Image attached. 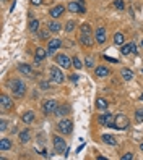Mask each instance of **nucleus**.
<instances>
[{
	"label": "nucleus",
	"mask_w": 143,
	"mask_h": 160,
	"mask_svg": "<svg viewBox=\"0 0 143 160\" xmlns=\"http://www.w3.org/2000/svg\"><path fill=\"white\" fill-rule=\"evenodd\" d=\"M10 87H12V92L15 94L16 97H23L25 92H26V86L21 79H12L10 81Z\"/></svg>",
	"instance_id": "nucleus-1"
},
{
	"label": "nucleus",
	"mask_w": 143,
	"mask_h": 160,
	"mask_svg": "<svg viewBox=\"0 0 143 160\" xmlns=\"http://www.w3.org/2000/svg\"><path fill=\"white\" fill-rule=\"evenodd\" d=\"M57 131L62 134H70L72 131H73V123H72V120H68V118L60 120L59 125H57Z\"/></svg>",
	"instance_id": "nucleus-2"
},
{
	"label": "nucleus",
	"mask_w": 143,
	"mask_h": 160,
	"mask_svg": "<svg viewBox=\"0 0 143 160\" xmlns=\"http://www.w3.org/2000/svg\"><path fill=\"white\" fill-rule=\"evenodd\" d=\"M99 123H101L103 126H107V128L116 129V115H112V113H104V115L99 116Z\"/></svg>",
	"instance_id": "nucleus-3"
},
{
	"label": "nucleus",
	"mask_w": 143,
	"mask_h": 160,
	"mask_svg": "<svg viewBox=\"0 0 143 160\" xmlns=\"http://www.w3.org/2000/svg\"><path fill=\"white\" fill-rule=\"evenodd\" d=\"M57 107H59V105H57V100L47 99V100H44V104H42V110H44L46 115H51V113H55Z\"/></svg>",
	"instance_id": "nucleus-4"
},
{
	"label": "nucleus",
	"mask_w": 143,
	"mask_h": 160,
	"mask_svg": "<svg viewBox=\"0 0 143 160\" xmlns=\"http://www.w3.org/2000/svg\"><path fill=\"white\" fill-rule=\"evenodd\" d=\"M54 147H55L57 154H62L63 155L67 152V144H65V141H63L60 136H54Z\"/></svg>",
	"instance_id": "nucleus-5"
},
{
	"label": "nucleus",
	"mask_w": 143,
	"mask_h": 160,
	"mask_svg": "<svg viewBox=\"0 0 143 160\" xmlns=\"http://www.w3.org/2000/svg\"><path fill=\"white\" fill-rule=\"evenodd\" d=\"M128 126H130V121H128L125 115L122 113L116 115V129H127Z\"/></svg>",
	"instance_id": "nucleus-6"
},
{
	"label": "nucleus",
	"mask_w": 143,
	"mask_h": 160,
	"mask_svg": "<svg viewBox=\"0 0 143 160\" xmlns=\"http://www.w3.org/2000/svg\"><path fill=\"white\" fill-rule=\"evenodd\" d=\"M51 79H52L54 83H57V84H62L63 79H65V76H63V73L60 71V68L51 67Z\"/></svg>",
	"instance_id": "nucleus-7"
},
{
	"label": "nucleus",
	"mask_w": 143,
	"mask_h": 160,
	"mask_svg": "<svg viewBox=\"0 0 143 160\" xmlns=\"http://www.w3.org/2000/svg\"><path fill=\"white\" fill-rule=\"evenodd\" d=\"M55 63L59 65L60 68H63V70H67L68 67H72V60L65 55V54H60V55H57L55 57Z\"/></svg>",
	"instance_id": "nucleus-8"
},
{
	"label": "nucleus",
	"mask_w": 143,
	"mask_h": 160,
	"mask_svg": "<svg viewBox=\"0 0 143 160\" xmlns=\"http://www.w3.org/2000/svg\"><path fill=\"white\" fill-rule=\"evenodd\" d=\"M60 45H62V41L60 39H51L49 41V44H47V54H54L57 49H60Z\"/></svg>",
	"instance_id": "nucleus-9"
},
{
	"label": "nucleus",
	"mask_w": 143,
	"mask_h": 160,
	"mask_svg": "<svg viewBox=\"0 0 143 160\" xmlns=\"http://www.w3.org/2000/svg\"><path fill=\"white\" fill-rule=\"evenodd\" d=\"M120 54L122 55H130V54H137V47H135L133 42H128V44H124L122 49H120Z\"/></svg>",
	"instance_id": "nucleus-10"
},
{
	"label": "nucleus",
	"mask_w": 143,
	"mask_h": 160,
	"mask_svg": "<svg viewBox=\"0 0 143 160\" xmlns=\"http://www.w3.org/2000/svg\"><path fill=\"white\" fill-rule=\"evenodd\" d=\"M68 11H72V13H86V8H85V5H80L78 2H70L68 3Z\"/></svg>",
	"instance_id": "nucleus-11"
},
{
	"label": "nucleus",
	"mask_w": 143,
	"mask_h": 160,
	"mask_svg": "<svg viewBox=\"0 0 143 160\" xmlns=\"http://www.w3.org/2000/svg\"><path fill=\"white\" fill-rule=\"evenodd\" d=\"M0 105H2V108H5V110H10L12 105H13V102H12V99L7 96V94H2V96H0Z\"/></svg>",
	"instance_id": "nucleus-12"
},
{
	"label": "nucleus",
	"mask_w": 143,
	"mask_h": 160,
	"mask_svg": "<svg viewBox=\"0 0 143 160\" xmlns=\"http://www.w3.org/2000/svg\"><path fill=\"white\" fill-rule=\"evenodd\" d=\"M95 37H96V42H98V44H104V42H106V29H104L103 26H99V28L96 29Z\"/></svg>",
	"instance_id": "nucleus-13"
},
{
	"label": "nucleus",
	"mask_w": 143,
	"mask_h": 160,
	"mask_svg": "<svg viewBox=\"0 0 143 160\" xmlns=\"http://www.w3.org/2000/svg\"><path fill=\"white\" fill-rule=\"evenodd\" d=\"M46 55H47L46 50L41 49V47H38V50H36V54H34V62H36V63H41V62L46 58Z\"/></svg>",
	"instance_id": "nucleus-14"
},
{
	"label": "nucleus",
	"mask_w": 143,
	"mask_h": 160,
	"mask_svg": "<svg viewBox=\"0 0 143 160\" xmlns=\"http://www.w3.org/2000/svg\"><path fill=\"white\" fill-rule=\"evenodd\" d=\"M109 68L107 67H98L96 70H95V75L98 76V78H106V76H109Z\"/></svg>",
	"instance_id": "nucleus-15"
},
{
	"label": "nucleus",
	"mask_w": 143,
	"mask_h": 160,
	"mask_svg": "<svg viewBox=\"0 0 143 160\" xmlns=\"http://www.w3.org/2000/svg\"><path fill=\"white\" fill-rule=\"evenodd\" d=\"M80 42H81V45H85V47H91V44H93L91 34H80Z\"/></svg>",
	"instance_id": "nucleus-16"
},
{
	"label": "nucleus",
	"mask_w": 143,
	"mask_h": 160,
	"mask_svg": "<svg viewBox=\"0 0 143 160\" xmlns=\"http://www.w3.org/2000/svg\"><path fill=\"white\" fill-rule=\"evenodd\" d=\"M12 149V141L3 137V139H0V150L5 152V150H10Z\"/></svg>",
	"instance_id": "nucleus-17"
},
{
	"label": "nucleus",
	"mask_w": 143,
	"mask_h": 160,
	"mask_svg": "<svg viewBox=\"0 0 143 160\" xmlns=\"http://www.w3.org/2000/svg\"><path fill=\"white\" fill-rule=\"evenodd\" d=\"M49 13H51V16H52V18H59L60 15L63 13V5H57V6H54V8H52L51 11H49Z\"/></svg>",
	"instance_id": "nucleus-18"
},
{
	"label": "nucleus",
	"mask_w": 143,
	"mask_h": 160,
	"mask_svg": "<svg viewBox=\"0 0 143 160\" xmlns=\"http://www.w3.org/2000/svg\"><path fill=\"white\" fill-rule=\"evenodd\" d=\"M21 120H23V123H26V125L33 123L34 121V112H25L23 116H21Z\"/></svg>",
	"instance_id": "nucleus-19"
},
{
	"label": "nucleus",
	"mask_w": 143,
	"mask_h": 160,
	"mask_svg": "<svg viewBox=\"0 0 143 160\" xmlns=\"http://www.w3.org/2000/svg\"><path fill=\"white\" fill-rule=\"evenodd\" d=\"M47 29H49L51 32H59L60 29H62V24L59 23V21H51L49 26H47Z\"/></svg>",
	"instance_id": "nucleus-20"
},
{
	"label": "nucleus",
	"mask_w": 143,
	"mask_h": 160,
	"mask_svg": "<svg viewBox=\"0 0 143 160\" xmlns=\"http://www.w3.org/2000/svg\"><path fill=\"white\" fill-rule=\"evenodd\" d=\"M124 42H125V37H124L122 32L114 34V44H116V45H124Z\"/></svg>",
	"instance_id": "nucleus-21"
},
{
	"label": "nucleus",
	"mask_w": 143,
	"mask_h": 160,
	"mask_svg": "<svg viewBox=\"0 0 143 160\" xmlns=\"http://www.w3.org/2000/svg\"><path fill=\"white\" fill-rule=\"evenodd\" d=\"M101 139H103L106 144H109V145H116V144H117L116 137H114V136H111V134H103V137H101Z\"/></svg>",
	"instance_id": "nucleus-22"
},
{
	"label": "nucleus",
	"mask_w": 143,
	"mask_h": 160,
	"mask_svg": "<svg viewBox=\"0 0 143 160\" xmlns=\"http://www.w3.org/2000/svg\"><path fill=\"white\" fill-rule=\"evenodd\" d=\"M30 139H31V134H30V131H28V129H25V131H21V133H20V141L23 144H26Z\"/></svg>",
	"instance_id": "nucleus-23"
},
{
	"label": "nucleus",
	"mask_w": 143,
	"mask_h": 160,
	"mask_svg": "<svg viewBox=\"0 0 143 160\" xmlns=\"http://www.w3.org/2000/svg\"><path fill=\"white\" fill-rule=\"evenodd\" d=\"M70 112V107L68 105H62V107H57V110H55V115H59V116H63V115H67Z\"/></svg>",
	"instance_id": "nucleus-24"
},
{
	"label": "nucleus",
	"mask_w": 143,
	"mask_h": 160,
	"mask_svg": "<svg viewBox=\"0 0 143 160\" xmlns=\"http://www.w3.org/2000/svg\"><path fill=\"white\" fill-rule=\"evenodd\" d=\"M122 78L125 79V81H132L133 79V71L128 70V68H124L122 70Z\"/></svg>",
	"instance_id": "nucleus-25"
},
{
	"label": "nucleus",
	"mask_w": 143,
	"mask_h": 160,
	"mask_svg": "<svg viewBox=\"0 0 143 160\" xmlns=\"http://www.w3.org/2000/svg\"><path fill=\"white\" fill-rule=\"evenodd\" d=\"M18 71L20 73H25V75H30V73H31V67H30V65H26V63H20L18 65Z\"/></svg>",
	"instance_id": "nucleus-26"
},
{
	"label": "nucleus",
	"mask_w": 143,
	"mask_h": 160,
	"mask_svg": "<svg viewBox=\"0 0 143 160\" xmlns=\"http://www.w3.org/2000/svg\"><path fill=\"white\" fill-rule=\"evenodd\" d=\"M30 31L31 32H38L39 31V21L38 19H31L30 21Z\"/></svg>",
	"instance_id": "nucleus-27"
},
{
	"label": "nucleus",
	"mask_w": 143,
	"mask_h": 160,
	"mask_svg": "<svg viewBox=\"0 0 143 160\" xmlns=\"http://www.w3.org/2000/svg\"><path fill=\"white\" fill-rule=\"evenodd\" d=\"M96 108H98V110H106V108H107V102L104 99H98L96 100Z\"/></svg>",
	"instance_id": "nucleus-28"
},
{
	"label": "nucleus",
	"mask_w": 143,
	"mask_h": 160,
	"mask_svg": "<svg viewBox=\"0 0 143 160\" xmlns=\"http://www.w3.org/2000/svg\"><path fill=\"white\" fill-rule=\"evenodd\" d=\"M80 32L81 34H91V26L88 23H83L81 28H80Z\"/></svg>",
	"instance_id": "nucleus-29"
},
{
	"label": "nucleus",
	"mask_w": 143,
	"mask_h": 160,
	"mask_svg": "<svg viewBox=\"0 0 143 160\" xmlns=\"http://www.w3.org/2000/svg\"><path fill=\"white\" fill-rule=\"evenodd\" d=\"M72 65H73L76 70H81V67H83V63L80 62V58H78V57H75L73 60H72Z\"/></svg>",
	"instance_id": "nucleus-30"
},
{
	"label": "nucleus",
	"mask_w": 143,
	"mask_h": 160,
	"mask_svg": "<svg viewBox=\"0 0 143 160\" xmlns=\"http://www.w3.org/2000/svg\"><path fill=\"white\" fill-rule=\"evenodd\" d=\"M135 120H137L138 123L143 121V108H138V110L135 112Z\"/></svg>",
	"instance_id": "nucleus-31"
},
{
	"label": "nucleus",
	"mask_w": 143,
	"mask_h": 160,
	"mask_svg": "<svg viewBox=\"0 0 143 160\" xmlns=\"http://www.w3.org/2000/svg\"><path fill=\"white\" fill-rule=\"evenodd\" d=\"M75 21H68V23H67V26H65V31L67 32H72V31H73V29H75Z\"/></svg>",
	"instance_id": "nucleus-32"
},
{
	"label": "nucleus",
	"mask_w": 143,
	"mask_h": 160,
	"mask_svg": "<svg viewBox=\"0 0 143 160\" xmlns=\"http://www.w3.org/2000/svg\"><path fill=\"white\" fill-rule=\"evenodd\" d=\"M114 6H116L117 10H124L125 8V5H124L122 0H116V2H114Z\"/></svg>",
	"instance_id": "nucleus-33"
},
{
	"label": "nucleus",
	"mask_w": 143,
	"mask_h": 160,
	"mask_svg": "<svg viewBox=\"0 0 143 160\" xmlns=\"http://www.w3.org/2000/svg\"><path fill=\"white\" fill-rule=\"evenodd\" d=\"M85 65H86L88 68H93V67H95V62H93L91 57H86V60H85Z\"/></svg>",
	"instance_id": "nucleus-34"
},
{
	"label": "nucleus",
	"mask_w": 143,
	"mask_h": 160,
	"mask_svg": "<svg viewBox=\"0 0 143 160\" xmlns=\"http://www.w3.org/2000/svg\"><path fill=\"white\" fill-rule=\"evenodd\" d=\"M7 126H8L7 120H2V121H0V131H2V133H3V131H7Z\"/></svg>",
	"instance_id": "nucleus-35"
},
{
	"label": "nucleus",
	"mask_w": 143,
	"mask_h": 160,
	"mask_svg": "<svg viewBox=\"0 0 143 160\" xmlns=\"http://www.w3.org/2000/svg\"><path fill=\"white\" fill-rule=\"evenodd\" d=\"M132 158H133L132 152H128V154H124V155H122V160H132Z\"/></svg>",
	"instance_id": "nucleus-36"
},
{
	"label": "nucleus",
	"mask_w": 143,
	"mask_h": 160,
	"mask_svg": "<svg viewBox=\"0 0 143 160\" xmlns=\"http://www.w3.org/2000/svg\"><path fill=\"white\" fill-rule=\"evenodd\" d=\"M38 36L41 39H47L49 37V34H47V31H41V32H38Z\"/></svg>",
	"instance_id": "nucleus-37"
},
{
	"label": "nucleus",
	"mask_w": 143,
	"mask_h": 160,
	"mask_svg": "<svg viewBox=\"0 0 143 160\" xmlns=\"http://www.w3.org/2000/svg\"><path fill=\"white\" fill-rule=\"evenodd\" d=\"M41 89H42V91H49V83H46V81L41 83Z\"/></svg>",
	"instance_id": "nucleus-38"
},
{
	"label": "nucleus",
	"mask_w": 143,
	"mask_h": 160,
	"mask_svg": "<svg viewBox=\"0 0 143 160\" xmlns=\"http://www.w3.org/2000/svg\"><path fill=\"white\" fill-rule=\"evenodd\" d=\"M30 2H31V5L38 6V5H41V3H42V0H30Z\"/></svg>",
	"instance_id": "nucleus-39"
},
{
	"label": "nucleus",
	"mask_w": 143,
	"mask_h": 160,
	"mask_svg": "<svg viewBox=\"0 0 143 160\" xmlns=\"http://www.w3.org/2000/svg\"><path fill=\"white\" fill-rule=\"evenodd\" d=\"M104 58H106V60H109V62H112V63H119V62L116 60V58H111V57H107V55H106Z\"/></svg>",
	"instance_id": "nucleus-40"
},
{
	"label": "nucleus",
	"mask_w": 143,
	"mask_h": 160,
	"mask_svg": "<svg viewBox=\"0 0 143 160\" xmlns=\"http://www.w3.org/2000/svg\"><path fill=\"white\" fill-rule=\"evenodd\" d=\"M70 79H72L73 83H76V81H78V76H76V75H70Z\"/></svg>",
	"instance_id": "nucleus-41"
},
{
	"label": "nucleus",
	"mask_w": 143,
	"mask_h": 160,
	"mask_svg": "<svg viewBox=\"0 0 143 160\" xmlns=\"http://www.w3.org/2000/svg\"><path fill=\"white\" fill-rule=\"evenodd\" d=\"M75 2H78L80 5H85V0H75Z\"/></svg>",
	"instance_id": "nucleus-42"
},
{
	"label": "nucleus",
	"mask_w": 143,
	"mask_h": 160,
	"mask_svg": "<svg viewBox=\"0 0 143 160\" xmlns=\"http://www.w3.org/2000/svg\"><path fill=\"white\" fill-rule=\"evenodd\" d=\"M140 149H141V150H143V144H140Z\"/></svg>",
	"instance_id": "nucleus-43"
},
{
	"label": "nucleus",
	"mask_w": 143,
	"mask_h": 160,
	"mask_svg": "<svg viewBox=\"0 0 143 160\" xmlns=\"http://www.w3.org/2000/svg\"><path fill=\"white\" fill-rule=\"evenodd\" d=\"M140 100H141V102H143V94H141V97H140Z\"/></svg>",
	"instance_id": "nucleus-44"
},
{
	"label": "nucleus",
	"mask_w": 143,
	"mask_h": 160,
	"mask_svg": "<svg viewBox=\"0 0 143 160\" xmlns=\"http://www.w3.org/2000/svg\"><path fill=\"white\" fill-rule=\"evenodd\" d=\"M141 47H143V41H141Z\"/></svg>",
	"instance_id": "nucleus-45"
}]
</instances>
